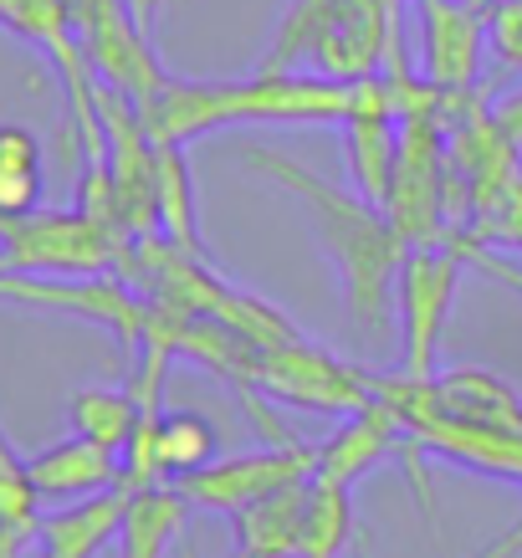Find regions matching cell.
I'll return each mask as SVG.
<instances>
[{"mask_svg":"<svg viewBox=\"0 0 522 558\" xmlns=\"http://www.w3.org/2000/svg\"><path fill=\"white\" fill-rule=\"evenodd\" d=\"M123 5H129V11H134V21L144 26V32H149V26L159 21V11H165L169 0H123Z\"/></svg>","mask_w":522,"mask_h":558,"instance_id":"7402d4cb","label":"cell"},{"mask_svg":"<svg viewBox=\"0 0 522 558\" xmlns=\"http://www.w3.org/2000/svg\"><path fill=\"white\" fill-rule=\"evenodd\" d=\"M303 518H307V476L267 492L262 502L241 508L236 548L231 558H303Z\"/></svg>","mask_w":522,"mask_h":558,"instance_id":"8fae6325","label":"cell"},{"mask_svg":"<svg viewBox=\"0 0 522 558\" xmlns=\"http://www.w3.org/2000/svg\"><path fill=\"white\" fill-rule=\"evenodd\" d=\"M36 543V527H21L11 518H0V558H21Z\"/></svg>","mask_w":522,"mask_h":558,"instance_id":"ffe728a7","label":"cell"},{"mask_svg":"<svg viewBox=\"0 0 522 558\" xmlns=\"http://www.w3.org/2000/svg\"><path fill=\"white\" fill-rule=\"evenodd\" d=\"M487 41H491V51H497V62L522 72V0H491Z\"/></svg>","mask_w":522,"mask_h":558,"instance_id":"d6986e66","label":"cell"},{"mask_svg":"<svg viewBox=\"0 0 522 558\" xmlns=\"http://www.w3.org/2000/svg\"><path fill=\"white\" fill-rule=\"evenodd\" d=\"M313 476V451L307 446H267V451H246V457H216L201 472L174 476V487L190 497V508L205 512H231L262 502L267 492Z\"/></svg>","mask_w":522,"mask_h":558,"instance_id":"52a82bcc","label":"cell"},{"mask_svg":"<svg viewBox=\"0 0 522 558\" xmlns=\"http://www.w3.org/2000/svg\"><path fill=\"white\" fill-rule=\"evenodd\" d=\"M68 11H72V32L83 41V57H87V68H93V77L102 87L123 93L134 108H144L169 72L154 62L149 32L134 21V11L123 0H68Z\"/></svg>","mask_w":522,"mask_h":558,"instance_id":"8992f818","label":"cell"},{"mask_svg":"<svg viewBox=\"0 0 522 558\" xmlns=\"http://www.w3.org/2000/svg\"><path fill=\"white\" fill-rule=\"evenodd\" d=\"M190 518V497L174 482H149V487H129V508L119 527V558H165L180 548Z\"/></svg>","mask_w":522,"mask_h":558,"instance_id":"7c38bea8","label":"cell"},{"mask_svg":"<svg viewBox=\"0 0 522 558\" xmlns=\"http://www.w3.org/2000/svg\"><path fill=\"white\" fill-rule=\"evenodd\" d=\"M72 430L87 440H98V446H108V451H129V440H134L138 430V400H134V389L123 385V389H108V385H87L72 395Z\"/></svg>","mask_w":522,"mask_h":558,"instance_id":"9a60e30c","label":"cell"},{"mask_svg":"<svg viewBox=\"0 0 522 558\" xmlns=\"http://www.w3.org/2000/svg\"><path fill=\"white\" fill-rule=\"evenodd\" d=\"M343 482L307 476V518H303V558H343L354 538V502Z\"/></svg>","mask_w":522,"mask_h":558,"instance_id":"2e32d148","label":"cell"},{"mask_svg":"<svg viewBox=\"0 0 522 558\" xmlns=\"http://www.w3.org/2000/svg\"><path fill=\"white\" fill-rule=\"evenodd\" d=\"M47 190L41 138L26 123H0V216H32Z\"/></svg>","mask_w":522,"mask_h":558,"instance_id":"4fadbf2b","label":"cell"},{"mask_svg":"<svg viewBox=\"0 0 522 558\" xmlns=\"http://www.w3.org/2000/svg\"><path fill=\"white\" fill-rule=\"evenodd\" d=\"M518 554H522V518H518V523H512V527H507L502 538H491V543H487V548H482V554H476V558H518Z\"/></svg>","mask_w":522,"mask_h":558,"instance_id":"44dd1931","label":"cell"},{"mask_svg":"<svg viewBox=\"0 0 522 558\" xmlns=\"http://www.w3.org/2000/svg\"><path fill=\"white\" fill-rule=\"evenodd\" d=\"M129 241L119 226L87 210H32L0 216V267L32 277H108Z\"/></svg>","mask_w":522,"mask_h":558,"instance_id":"277c9868","label":"cell"},{"mask_svg":"<svg viewBox=\"0 0 522 558\" xmlns=\"http://www.w3.org/2000/svg\"><path fill=\"white\" fill-rule=\"evenodd\" d=\"M180 558H195V543H180Z\"/></svg>","mask_w":522,"mask_h":558,"instance_id":"603a6c76","label":"cell"},{"mask_svg":"<svg viewBox=\"0 0 522 558\" xmlns=\"http://www.w3.org/2000/svg\"><path fill=\"white\" fill-rule=\"evenodd\" d=\"M123 508H129V487H108L83 502H62V508L41 512L36 523V548L41 558H98L108 543H119Z\"/></svg>","mask_w":522,"mask_h":558,"instance_id":"30bf717a","label":"cell"},{"mask_svg":"<svg viewBox=\"0 0 522 558\" xmlns=\"http://www.w3.org/2000/svg\"><path fill=\"white\" fill-rule=\"evenodd\" d=\"M421 5V51H425V83L466 98L482 72L487 47V16H476L466 0H415Z\"/></svg>","mask_w":522,"mask_h":558,"instance_id":"ba28073f","label":"cell"},{"mask_svg":"<svg viewBox=\"0 0 522 558\" xmlns=\"http://www.w3.org/2000/svg\"><path fill=\"white\" fill-rule=\"evenodd\" d=\"M216 457H220V436L205 415H195V410H169V415L154 421V472H159V482L201 472L205 461H216Z\"/></svg>","mask_w":522,"mask_h":558,"instance_id":"5bb4252c","label":"cell"},{"mask_svg":"<svg viewBox=\"0 0 522 558\" xmlns=\"http://www.w3.org/2000/svg\"><path fill=\"white\" fill-rule=\"evenodd\" d=\"M0 518H11L21 527L41 523V502H36L32 482H26V457H16L5 430H0Z\"/></svg>","mask_w":522,"mask_h":558,"instance_id":"ac0fdd59","label":"cell"},{"mask_svg":"<svg viewBox=\"0 0 522 558\" xmlns=\"http://www.w3.org/2000/svg\"><path fill=\"white\" fill-rule=\"evenodd\" d=\"M349 108H354V83L252 72L226 83L165 77L138 113L154 144H190L231 123H343Z\"/></svg>","mask_w":522,"mask_h":558,"instance_id":"7a4b0ae2","label":"cell"},{"mask_svg":"<svg viewBox=\"0 0 522 558\" xmlns=\"http://www.w3.org/2000/svg\"><path fill=\"white\" fill-rule=\"evenodd\" d=\"M241 159L256 165L271 185H282L287 195L303 201L313 231H318V241L333 256V271H338V282H343V298H349V313H354L359 333H369V343L379 349L389 339L394 282H400V262H404V241L389 226L385 205L364 201L354 185L323 180L307 165L287 159L282 149H267V144H246Z\"/></svg>","mask_w":522,"mask_h":558,"instance_id":"6da1fadb","label":"cell"},{"mask_svg":"<svg viewBox=\"0 0 522 558\" xmlns=\"http://www.w3.org/2000/svg\"><path fill=\"white\" fill-rule=\"evenodd\" d=\"M394 26L379 0H287L256 72L364 83L379 72Z\"/></svg>","mask_w":522,"mask_h":558,"instance_id":"3957f363","label":"cell"},{"mask_svg":"<svg viewBox=\"0 0 522 558\" xmlns=\"http://www.w3.org/2000/svg\"><path fill=\"white\" fill-rule=\"evenodd\" d=\"M26 482H32L41 508H62V502H83V497H98V492L119 487L123 457L72 430L68 440L41 446V451L26 457Z\"/></svg>","mask_w":522,"mask_h":558,"instance_id":"9c48e42d","label":"cell"},{"mask_svg":"<svg viewBox=\"0 0 522 558\" xmlns=\"http://www.w3.org/2000/svg\"><path fill=\"white\" fill-rule=\"evenodd\" d=\"M466 246L456 236L430 241V246H410L400 262V282H394V318H400V364L410 379H430L436 374V343L451 318V292L456 271L466 262Z\"/></svg>","mask_w":522,"mask_h":558,"instance_id":"5b68a950","label":"cell"},{"mask_svg":"<svg viewBox=\"0 0 522 558\" xmlns=\"http://www.w3.org/2000/svg\"><path fill=\"white\" fill-rule=\"evenodd\" d=\"M159 149V236H169L185 252H201L195 236V190H190V165L185 144H154Z\"/></svg>","mask_w":522,"mask_h":558,"instance_id":"e0dca14e","label":"cell"}]
</instances>
